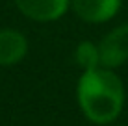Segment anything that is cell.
Returning <instances> with one entry per match:
<instances>
[{"label":"cell","mask_w":128,"mask_h":126,"mask_svg":"<svg viewBox=\"0 0 128 126\" xmlns=\"http://www.w3.org/2000/svg\"><path fill=\"white\" fill-rule=\"evenodd\" d=\"M28 43L26 37L17 30H2L0 32V65H13L26 56Z\"/></svg>","instance_id":"5"},{"label":"cell","mask_w":128,"mask_h":126,"mask_svg":"<svg viewBox=\"0 0 128 126\" xmlns=\"http://www.w3.org/2000/svg\"><path fill=\"white\" fill-rule=\"evenodd\" d=\"M100 67L115 69L128 59V24L112 30L98 45Z\"/></svg>","instance_id":"2"},{"label":"cell","mask_w":128,"mask_h":126,"mask_svg":"<svg viewBox=\"0 0 128 126\" xmlns=\"http://www.w3.org/2000/svg\"><path fill=\"white\" fill-rule=\"evenodd\" d=\"M17 7L34 20H56L67 11L70 0H15Z\"/></svg>","instance_id":"4"},{"label":"cell","mask_w":128,"mask_h":126,"mask_svg":"<svg viewBox=\"0 0 128 126\" xmlns=\"http://www.w3.org/2000/svg\"><path fill=\"white\" fill-rule=\"evenodd\" d=\"M76 61L84 71H91V69L100 67L98 46H95L93 43H89V41L80 43L78 48H76Z\"/></svg>","instance_id":"6"},{"label":"cell","mask_w":128,"mask_h":126,"mask_svg":"<svg viewBox=\"0 0 128 126\" xmlns=\"http://www.w3.org/2000/svg\"><path fill=\"white\" fill-rule=\"evenodd\" d=\"M78 104L84 115L95 124L115 121L124 104V87L121 78L104 67L84 71L78 82Z\"/></svg>","instance_id":"1"},{"label":"cell","mask_w":128,"mask_h":126,"mask_svg":"<svg viewBox=\"0 0 128 126\" xmlns=\"http://www.w3.org/2000/svg\"><path fill=\"white\" fill-rule=\"evenodd\" d=\"M72 9L86 22H106L117 15L121 0H70Z\"/></svg>","instance_id":"3"}]
</instances>
